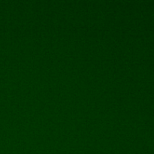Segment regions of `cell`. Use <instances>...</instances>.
Masks as SVG:
<instances>
[]
</instances>
